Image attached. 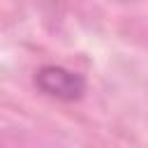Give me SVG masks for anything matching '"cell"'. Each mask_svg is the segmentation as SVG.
<instances>
[{
	"label": "cell",
	"instance_id": "obj_1",
	"mask_svg": "<svg viewBox=\"0 0 148 148\" xmlns=\"http://www.w3.org/2000/svg\"><path fill=\"white\" fill-rule=\"evenodd\" d=\"M35 83L44 95L62 99V102H74L86 90V81H83L81 74L69 72L65 67H56V65L42 67L35 76Z\"/></svg>",
	"mask_w": 148,
	"mask_h": 148
}]
</instances>
